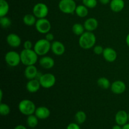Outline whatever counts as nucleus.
Listing matches in <instances>:
<instances>
[{
	"label": "nucleus",
	"instance_id": "1",
	"mask_svg": "<svg viewBox=\"0 0 129 129\" xmlns=\"http://www.w3.org/2000/svg\"><path fill=\"white\" fill-rule=\"evenodd\" d=\"M96 42V37L93 31H86L79 36V45L82 49L88 50L94 47Z\"/></svg>",
	"mask_w": 129,
	"mask_h": 129
},
{
	"label": "nucleus",
	"instance_id": "2",
	"mask_svg": "<svg viewBox=\"0 0 129 129\" xmlns=\"http://www.w3.org/2000/svg\"><path fill=\"white\" fill-rule=\"evenodd\" d=\"M38 54L34 49H23L20 52L21 62L25 66L35 65L38 60Z\"/></svg>",
	"mask_w": 129,
	"mask_h": 129
},
{
	"label": "nucleus",
	"instance_id": "3",
	"mask_svg": "<svg viewBox=\"0 0 129 129\" xmlns=\"http://www.w3.org/2000/svg\"><path fill=\"white\" fill-rule=\"evenodd\" d=\"M34 50L40 56H44L51 50V43L45 39L37 40L34 45Z\"/></svg>",
	"mask_w": 129,
	"mask_h": 129
},
{
	"label": "nucleus",
	"instance_id": "4",
	"mask_svg": "<svg viewBox=\"0 0 129 129\" xmlns=\"http://www.w3.org/2000/svg\"><path fill=\"white\" fill-rule=\"evenodd\" d=\"M36 108L35 103L28 99L23 100L18 104V110L20 112L26 116L34 114Z\"/></svg>",
	"mask_w": 129,
	"mask_h": 129
},
{
	"label": "nucleus",
	"instance_id": "5",
	"mask_svg": "<svg viewBox=\"0 0 129 129\" xmlns=\"http://www.w3.org/2000/svg\"><path fill=\"white\" fill-rule=\"evenodd\" d=\"M58 7L63 13L73 14L75 13L77 5L74 0H60Z\"/></svg>",
	"mask_w": 129,
	"mask_h": 129
},
{
	"label": "nucleus",
	"instance_id": "6",
	"mask_svg": "<svg viewBox=\"0 0 129 129\" xmlns=\"http://www.w3.org/2000/svg\"><path fill=\"white\" fill-rule=\"evenodd\" d=\"M5 60L9 66L13 67V68L18 66L21 62L20 54L14 50L8 52L5 54Z\"/></svg>",
	"mask_w": 129,
	"mask_h": 129
},
{
	"label": "nucleus",
	"instance_id": "7",
	"mask_svg": "<svg viewBox=\"0 0 129 129\" xmlns=\"http://www.w3.org/2000/svg\"><path fill=\"white\" fill-rule=\"evenodd\" d=\"M40 85L42 88L49 89L55 85L56 83L55 76L52 73H45L42 74L39 79Z\"/></svg>",
	"mask_w": 129,
	"mask_h": 129
},
{
	"label": "nucleus",
	"instance_id": "8",
	"mask_svg": "<svg viewBox=\"0 0 129 129\" xmlns=\"http://www.w3.org/2000/svg\"><path fill=\"white\" fill-rule=\"evenodd\" d=\"M32 12L37 18H44L49 14V8L44 3H38L34 5Z\"/></svg>",
	"mask_w": 129,
	"mask_h": 129
},
{
	"label": "nucleus",
	"instance_id": "9",
	"mask_svg": "<svg viewBox=\"0 0 129 129\" xmlns=\"http://www.w3.org/2000/svg\"><path fill=\"white\" fill-rule=\"evenodd\" d=\"M35 26L38 32L42 34H46L50 32L52 27L50 21L46 18L38 19Z\"/></svg>",
	"mask_w": 129,
	"mask_h": 129
},
{
	"label": "nucleus",
	"instance_id": "10",
	"mask_svg": "<svg viewBox=\"0 0 129 129\" xmlns=\"http://www.w3.org/2000/svg\"><path fill=\"white\" fill-rule=\"evenodd\" d=\"M125 83L123 81L120 80H117L113 82L111 84L110 89L112 93L115 94H121L124 93L126 90Z\"/></svg>",
	"mask_w": 129,
	"mask_h": 129
},
{
	"label": "nucleus",
	"instance_id": "11",
	"mask_svg": "<svg viewBox=\"0 0 129 129\" xmlns=\"http://www.w3.org/2000/svg\"><path fill=\"white\" fill-rule=\"evenodd\" d=\"M102 55L105 60L108 62H113L115 61L117 58V52L112 47L104 48Z\"/></svg>",
	"mask_w": 129,
	"mask_h": 129
},
{
	"label": "nucleus",
	"instance_id": "12",
	"mask_svg": "<svg viewBox=\"0 0 129 129\" xmlns=\"http://www.w3.org/2000/svg\"><path fill=\"white\" fill-rule=\"evenodd\" d=\"M6 42L10 47L13 48H17L20 46L21 44V38L17 34L11 33L8 35L6 37Z\"/></svg>",
	"mask_w": 129,
	"mask_h": 129
},
{
	"label": "nucleus",
	"instance_id": "13",
	"mask_svg": "<svg viewBox=\"0 0 129 129\" xmlns=\"http://www.w3.org/2000/svg\"><path fill=\"white\" fill-rule=\"evenodd\" d=\"M51 50L55 55L60 56L63 55L65 52V45L60 41H54L51 44Z\"/></svg>",
	"mask_w": 129,
	"mask_h": 129
},
{
	"label": "nucleus",
	"instance_id": "14",
	"mask_svg": "<svg viewBox=\"0 0 129 129\" xmlns=\"http://www.w3.org/2000/svg\"><path fill=\"white\" fill-rule=\"evenodd\" d=\"M115 120L117 124L123 126L128 122V113L125 110H120L116 113Z\"/></svg>",
	"mask_w": 129,
	"mask_h": 129
},
{
	"label": "nucleus",
	"instance_id": "15",
	"mask_svg": "<svg viewBox=\"0 0 129 129\" xmlns=\"http://www.w3.org/2000/svg\"><path fill=\"white\" fill-rule=\"evenodd\" d=\"M39 64L44 69H50L55 65V61L51 57L44 55L39 60Z\"/></svg>",
	"mask_w": 129,
	"mask_h": 129
},
{
	"label": "nucleus",
	"instance_id": "16",
	"mask_svg": "<svg viewBox=\"0 0 129 129\" xmlns=\"http://www.w3.org/2000/svg\"><path fill=\"white\" fill-rule=\"evenodd\" d=\"M38 74H39L38 69L35 65L26 66V68L24 71V75L25 78L28 80L37 78Z\"/></svg>",
	"mask_w": 129,
	"mask_h": 129
},
{
	"label": "nucleus",
	"instance_id": "17",
	"mask_svg": "<svg viewBox=\"0 0 129 129\" xmlns=\"http://www.w3.org/2000/svg\"><path fill=\"white\" fill-rule=\"evenodd\" d=\"M83 25H84L86 31H93L96 30L98 28V21L95 18L91 17L84 21Z\"/></svg>",
	"mask_w": 129,
	"mask_h": 129
},
{
	"label": "nucleus",
	"instance_id": "18",
	"mask_svg": "<svg viewBox=\"0 0 129 129\" xmlns=\"http://www.w3.org/2000/svg\"><path fill=\"white\" fill-rule=\"evenodd\" d=\"M40 86H41V85H40V81L37 78L30 79V80L28 81V83L26 84V89H27V91L29 93H34L37 92L40 89Z\"/></svg>",
	"mask_w": 129,
	"mask_h": 129
},
{
	"label": "nucleus",
	"instance_id": "19",
	"mask_svg": "<svg viewBox=\"0 0 129 129\" xmlns=\"http://www.w3.org/2000/svg\"><path fill=\"white\" fill-rule=\"evenodd\" d=\"M34 114L39 119L45 120L49 118L50 115V111L47 107H39L36 108Z\"/></svg>",
	"mask_w": 129,
	"mask_h": 129
},
{
	"label": "nucleus",
	"instance_id": "20",
	"mask_svg": "<svg viewBox=\"0 0 129 129\" xmlns=\"http://www.w3.org/2000/svg\"><path fill=\"white\" fill-rule=\"evenodd\" d=\"M110 7L113 12L118 13L123 10L125 7V2L123 0H111Z\"/></svg>",
	"mask_w": 129,
	"mask_h": 129
},
{
	"label": "nucleus",
	"instance_id": "21",
	"mask_svg": "<svg viewBox=\"0 0 129 129\" xmlns=\"http://www.w3.org/2000/svg\"><path fill=\"white\" fill-rule=\"evenodd\" d=\"M37 18L34 14H26L23 18V22L28 26H34L37 22Z\"/></svg>",
	"mask_w": 129,
	"mask_h": 129
},
{
	"label": "nucleus",
	"instance_id": "22",
	"mask_svg": "<svg viewBox=\"0 0 129 129\" xmlns=\"http://www.w3.org/2000/svg\"><path fill=\"white\" fill-rule=\"evenodd\" d=\"M76 14L80 18H84L88 15V8L84 5L77 6L75 11Z\"/></svg>",
	"mask_w": 129,
	"mask_h": 129
},
{
	"label": "nucleus",
	"instance_id": "23",
	"mask_svg": "<svg viewBox=\"0 0 129 129\" xmlns=\"http://www.w3.org/2000/svg\"><path fill=\"white\" fill-rule=\"evenodd\" d=\"M10 10V5L6 0H0V17L6 16Z\"/></svg>",
	"mask_w": 129,
	"mask_h": 129
},
{
	"label": "nucleus",
	"instance_id": "24",
	"mask_svg": "<svg viewBox=\"0 0 129 129\" xmlns=\"http://www.w3.org/2000/svg\"><path fill=\"white\" fill-rule=\"evenodd\" d=\"M97 84L98 85V86L104 89H108L111 86L110 81L108 78H105V77L100 78L97 80Z\"/></svg>",
	"mask_w": 129,
	"mask_h": 129
},
{
	"label": "nucleus",
	"instance_id": "25",
	"mask_svg": "<svg viewBox=\"0 0 129 129\" xmlns=\"http://www.w3.org/2000/svg\"><path fill=\"white\" fill-rule=\"evenodd\" d=\"M26 123H27L28 126L30 128H35L37 126L38 123H39V118L35 114L30 115L27 116Z\"/></svg>",
	"mask_w": 129,
	"mask_h": 129
},
{
	"label": "nucleus",
	"instance_id": "26",
	"mask_svg": "<svg viewBox=\"0 0 129 129\" xmlns=\"http://www.w3.org/2000/svg\"><path fill=\"white\" fill-rule=\"evenodd\" d=\"M84 30H85V28H84V25L79 23H74L72 27V31L73 34H75L77 36H81L85 31Z\"/></svg>",
	"mask_w": 129,
	"mask_h": 129
},
{
	"label": "nucleus",
	"instance_id": "27",
	"mask_svg": "<svg viewBox=\"0 0 129 129\" xmlns=\"http://www.w3.org/2000/svg\"><path fill=\"white\" fill-rule=\"evenodd\" d=\"M86 114L83 111H78L75 115V120L78 124H83L86 120Z\"/></svg>",
	"mask_w": 129,
	"mask_h": 129
},
{
	"label": "nucleus",
	"instance_id": "28",
	"mask_svg": "<svg viewBox=\"0 0 129 129\" xmlns=\"http://www.w3.org/2000/svg\"><path fill=\"white\" fill-rule=\"evenodd\" d=\"M11 112V108L10 106L6 103L1 102L0 103V114L2 116H7Z\"/></svg>",
	"mask_w": 129,
	"mask_h": 129
},
{
	"label": "nucleus",
	"instance_id": "29",
	"mask_svg": "<svg viewBox=\"0 0 129 129\" xmlns=\"http://www.w3.org/2000/svg\"><path fill=\"white\" fill-rule=\"evenodd\" d=\"M0 25L3 28H7L11 25V20L8 16H1L0 17Z\"/></svg>",
	"mask_w": 129,
	"mask_h": 129
},
{
	"label": "nucleus",
	"instance_id": "30",
	"mask_svg": "<svg viewBox=\"0 0 129 129\" xmlns=\"http://www.w3.org/2000/svg\"><path fill=\"white\" fill-rule=\"evenodd\" d=\"M83 4L88 8L93 9L97 5V0H83Z\"/></svg>",
	"mask_w": 129,
	"mask_h": 129
},
{
	"label": "nucleus",
	"instance_id": "31",
	"mask_svg": "<svg viewBox=\"0 0 129 129\" xmlns=\"http://www.w3.org/2000/svg\"><path fill=\"white\" fill-rule=\"evenodd\" d=\"M103 50H104V48L101 45H94V47H93V52L96 55L103 54Z\"/></svg>",
	"mask_w": 129,
	"mask_h": 129
},
{
	"label": "nucleus",
	"instance_id": "32",
	"mask_svg": "<svg viewBox=\"0 0 129 129\" xmlns=\"http://www.w3.org/2000/svg\"><path fill=\"white\" fill-rule=\"evenodd\" d=\"M23 47L24 49H31L33 47V44L30 40H27L24 42Z\"/></svg>",
	"mask_w": 129,
	"mask_h": 129
},
{
	"label": "nucleus",
	"instance_id": "33",
	"mask_svg": "<svg viewBox=\"0 0 129 129\" xmlns=\"http://www.w3.org/2000/svg\"><path fill=\"white\" fill-rule=\"evenodd\" d=\"M78 123H71L67 127L66 129H81Z\"/></svg>",
	"mask_w": 129,
	"mask_h": 129
},
{
	"label": "nucleus",
	"instance_id": "34",
	"mask_svg": "<svg viewBox=\"0 0 129 129\" xmlns=\"http://www.w3.org/2000/svg\"><path fill=\"white\" fill-rule=\"evenodd\" d=\"M46 40H47L49 42H52L54 40V34H52V33L49 32L47 34H45V38Z\"/></svg>",
	"mask_w": 129,
	"mask_h": 129
},
{
	"label": "nucleus",
	"instance_id": "35",
	"mask_svg": "<svg viewBox=\"0 0 129 129\" xmlns=\"http://www.w3.org/2000/svg\"><path fill=\"white\" fill-rule=\"evenodd\" d=\"M99 1L102 4V5H107V4L110 3L111 1V0H99Z\"/></svg>",
	"mask_w": 129,
	"mask_h": 129
},
{
	"label": "nucleus",
	"instance_id": "36",
	"mask_svg": "<svg viewBox=\"0 0 129 129\" xmlns=\"http://www.w3.org/2000/svg\"><path fill=\"white\" fill-rule=\"evenodd\" d=\"M13 129H27L23 125H18Z\"/></svg>",
	"mask_w": 129,
	"mask_h": 129
},
{
	"label": "nucleus",
	"instance_id": "37",
	"mask_svg": "<svg viewBox=\"0 0 129 129\" xmlns=\"http://www.w3.org/2000/svg\"><path fill=\"white\" fill-rule=\"evenodd\" d=\"M112 129H122V126L118 124L115 125L112 127Z\"/></svg>",
	"mask_w": 129,
	"mask_h": 129
},
{
	"label": "nucleus",
	"instance_id": "38",
	"mask_svg": "<svg viewBox=\"0 0 129 129\" xmlns=\"http://www.w3.org/2000/svg\"><path fill=\"white\" fill-rule=\"evenodd\" d=\"M125 42H126V44H127V45L128 47V48H129V33L127 34V37H126Z\"/></svg>",
	"mask_w": 129,
	"mask_h": 129
},
{
	"label": "nucleus",
	"instance_id": "39",
	"mask_svg": "<svg viewBox=\"0 0 129 129\" xmlns=\"http://www.w3.org/2000/svg\"><path fill=\"white\" fill-rule=\"evenodd\" d=\"M122 129H129V123H127V124L122 126Z\"/></svg>",
	"mask_w": 129,
	"mask_h": 129
},
{
	"label": "nucleus",
	"instance_id": "40",
	"mask_svg": "<svg viewBox=\"0 0 129 129\" xmlns=\"http://www.w3.org/2000/svg\"><path fill=\"white\" fill-rule=\"evenodd\" d=\"M3 91H2V89H1V90H0V101H1V100H2V99H3Z\"/></svg>",
	"mask_w": 129,
	"mask_h": 129
},
{
	"label": "nucleus",
	"instance_id": "41",
	"mask_svg": "<svg viewBox=\"0 0 129 129\" xmlns=\"http://www.w3.org/2000/svg\"><path fill=\"white\" fill-rule=\"evenodd\" d=\"M128 122H129V113H128Z\"/></svg>",
	"mask_w": 129,
	"mask_h": 129
}]
</instances>
